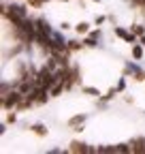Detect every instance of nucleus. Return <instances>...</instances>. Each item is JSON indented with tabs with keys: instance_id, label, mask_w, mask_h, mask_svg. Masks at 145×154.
I'll return each instance as SVG.
<instances>
[{
	"instance_id": "nucleus-1",
	"label": "nucleus",
	"mask_w": 145,
	"mask_h": 154,
	"mask_svg": "<svg viewBox=\"0 0 145 154\" xmlns=\"http://www.w3.org/2000/svg\"><path fill=\"white\" fill-rule=\"evenodd\" d=\"M22 92L17 90V92H11V96H2V107H15V105H19L22 103Z\"/></svg>"
},
{
	"instance_id": "nucleus-2",
	"label": "nucleus",
	"mask_w": 145,
	"mask_h": 154,
	"mask_svg": "<svg viewBox=\"0 0 145 154\" xmlns=\"http://www.w3.org/2000/svg\"><path fill=\"white\" fill-rule=\"evenodd\" d=\"M130 152H145V139H135L130 143Z\"/></svg>"
},
{
	"instance_id": "nucleus-3",
	"label": "nucleus",
	"mask_w": 145,
	"mask_h": 154,
	"mask_svg": "<svg viewBox=\"0 0 145 154\" xmlns=\"http://www.w3.org/2000/svg\"><path fill=\"white\" fill-rule=\"evenodd\" d=\"M68 150H70V152H90V148H87L85 143H81V141H72Z\"/></svg>"
},
{
	"instance_id": "nucleus-4",
	"label": "nucleus",
	"mask_w": 145,
	"mask_h": 154,
	"mask_svg": "<svg viewBox=\"0 0 145 154\" xmlns=\"http://www.w3.org/2000/svg\"><path fill=\"white\" fill-rule=\"evenodd\" d=\"M115 34H117V36H122V38H126L128 43H137V41H135V34H128V32L122 30V28H115Z\"/></svg>"
},
{
	"instance_id": "nucleus-5",
	"label": "nucleus",
	"mask_w": 145,
	"mask_h": 154,
	"mask_svg": "<svg viewBox=\"0 0 145 154\" xmlns=\"http://www.w3.org/2000/svg\"><path fill=\"white\" fill-rule=\"evenodd\" d=\"M64 88H66V84H64V82H60V84H56V86H53V88H51V96H60Z\"/></svg>"
},
{
	"instance_id": "nucleus-6",
	"label": "nucleus",
	"mask_w": 145,
	"mask_h": 154,
	"mask_svg": "<svg viewBox=\"0 0 145 154\" xmlns=\"http://www.w3.org/2000/svg\"><path fill=\"white\" fill-rule=\"evenodd\" d=\"M81 122H85V116H75V118H70V122H68V124H70L72 128H77Z\"/></svg>"
},
{
	"instance_id": "nucleus-7",
	"label": "nucleus",
	"mask_w": 145,
	"mask_h": 154,
	"mask_svg": "<svg viewBox=\"0 0 145 154\" xmlns=\"http://www.w3.org/2000/svg\"><path fill=\"white\" fill-rule=\"evenodd\" d=\"M75 30H77L79 34H85V32L90 30V24H85V22H79V24L75 26Z\"/></svg>"
},
{
	"instance_id": "nucleus-8",
	"label": "nucleus",
	"mask_w": 145,
	"mask_h": 154,
	"mask_svg": "<svg viewBox=\"0 0 145 154\" xmlns=\"http://www.w3.org/2000/svg\"><path fill=\"white\" fill-rule=\"evenodd\" d=\"M32 131H34L36 135H41V137L45 135V126H43V124H34V126H32Z\"/></svg>"
},
{
	"instance_id": "nucleus-9",
	"label": "nucleus",
	"mask_w": 145,
	"mask_h": 154,
	"mask_svg": "<svg viewBox=\"0 0 145 154\" xmlns=\"http://www.w3.org/2000/svg\"><path fill=\"white\" fill-rule=\"evenodd\" d=\"M132 34H139V36H143V34H145L143 26H132Z\"/></svg>"
},
{
	"instance_id": "nucleus-10",
	"label": "nucleus",
	"mask_w": 145,
	"mask_h": 154,
	"mask_svg": "<svg viewBox=\"0 0 145 154\" xmlns=\"http://www.w3.org/2000/svg\"><path fill=\"white\" fill-rule=\"evenodd\" d=\"M132 56H135V58H141V56H143V49H141V47H132Z\"/></svg>"
},
{
	"instance_id": "nucleus-11",
	"label": "nucleus",
	"mask_w": 145,
	"mask_h": 154,
	"mask_svg": "<svg viewBox=\"0 0 145 154\" xmlns=\"http://www.w3.org/2000/svg\"><path fill=\"white\" fill-rule=\"evenodd\" d=\"M83 92L92 94V96H98V90H96V88H83Z\"/></svg>"
},
{
	"instance_id": "nucleus-12",
	"label": "nucleus",
	"mask_w": 145,
	"mask_h": 154,
	"mask_svg": "<svg viewBox=\"0 0 145 154\" xmlns=\"http://www.w3.org/2000/svg\"><path fill=\"white\" fill-rule=\"evenodd\" d=\"M28 2H30L32 7H41L43 2H47V0H28Z\"/></svg>"
},
{
	"instance_id": "nucleus-13",
	"label": "nucleus",
	"mask_w": 145,
	"mask_h": 154,
	"mask_svg": "<svg viewBox=\"0 0 145 154\" xmlns=\"http://www.w3.org/2000/svg\"><path fill=\"white\" fill-rule=\"evenodd\" d=\"M135 5L137 7H145V0H135Z\"/></svg>"
},
{
	"instance_id": "nucleus-14",
	"label": "nucleus",
	"mask_w": 145,
	"mask_h": 154,
	"mask_svg": "<svg viewBox=\"0 0 145 154\" xmlns=\"http://www.w3.org/2000/svg\"><path fill=\"white\" fill-rule=\"evenodd\" d=\"M141 45H143V47H145V34H143V36H141Z\"/></svg>"
},
{
	"instance_id": "nucleus-15",
	"label": "nucleus",
	"mask_w": 145,
	"mask_h": 154,
	"mask_svg": "<svg viewBox=\"0 0 145 154\" xmlns=\"http://www.w3.org/2000/svg\"><path fill=\"white\" fill-rule=\"evenodd\" d=\"M96 2H98V0H96Z\"/></svg>"
}]
</instances>
